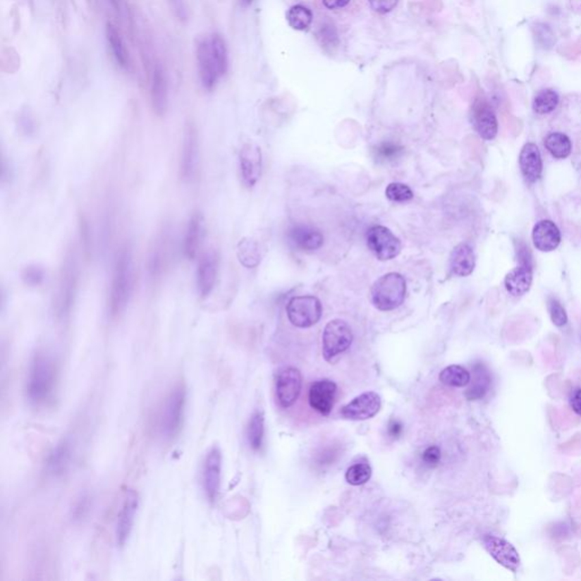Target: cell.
<instances>
[{
    "label": "cell",
    "mask_w": 581,
    "mask_h": 581,
    "mask_svg": "<svg viewBox=\"0 0 581 581\" xmlns=\"http://www.w3.org/2000/svg\"><path fill=\"white\" fill-rule=\"evenodd\" d=\"M72 460V445L68 441L57 444L47 459L46 469L53 476H61L68 469Z\"/></svg>",
    "instance_id": "83f0119b"
},
{
    "label": "cell",
    "mask_w": 581,
    "mask_h": 581,
    "mask_svg": "<svg viewBox=\"0 0 581 581\" xmlns=\"http://www.w3.org/2000/svg\"><path fill=\"white\" fill-rule=\"evenodd\" d=\"M476 267L474 249L468 243H460L451 253L450 268L455 276H469Z\"/></svg>",
    "instance_id": "4316f807"
},
{
    "label": "cell",
    "mask_w": 581,
    "mask_h": 581,
    "mask_svg": "<svg viewBox=\"0 0 581 581\" xmlns=\"http://www.w3.org/2000/svg\"><path fill=\"white\" fill-rule=\"evenodd\" d=\"M372 470L368 463H355L346 470L345 479L352 486H360L369 482Z\"/></svg>",
    "instance_id": "74e56055"
},
{
    "label": "cell",
    "mask_w": 581,
    "mask_h": 581,
    "mask_svg": "<svg viewBox=\"0 0 581 581\" xmlns=\"http://www.w3.org/2000/svg\"><path fill=\"white\" fill-rule=\"evenodd\" d=\"M337 394V385L331 379L314 381L309 390V403L323 416H329Z\"/></svg>",
    "instance_id": "ffe728a7"
},
{
    "label": "cell",
    "mask_w": 581,
    "mask_h": 581,
    "mask_svg": "<svg viewBox=\"0 0 581 581\" xmlns=\"http://www.w3.org/2000/svg\"><path fill=\"white\" fill-rule=\"evenodd\" d=\"M570 407L577 415L581 416V389H577L570 398Z\"/></svg>",
    "instance_id": "bcb514c9"
},
{
    "label": "cell",
    "mask_w": 581,
    "mask_h": 581,
    "mask_svg": "<svg viewBox=\"0 0 581 581\" xmlns=\"http://www.w3.org/2000/svg\"><path fill=\"white\" fill-rule=\"evenodd\" d=\"M139 494L134 489H128L123 497V502L117 515L115 536L118 546H124L131 535L135 515L139 508Z\"/></svg>",
    "instance_id": "7c38bea8"
},
{
    "label": "cell",
    "mask_w": 581,
    "mask_h": 581,
    "mask_svg": "<svg viewBox=\"0 0 581 581\" xmlns=\"http://www.w3.org/2000/svg\"><path fill=\"white\" fill-rule=\"evenodd\" d=\"M286 314L292 325L299 329H309L322 319L323 305L314 295L294 297L286 305Z\"/></svg>",
    "instance_id": "52a82bcc"
},
{
    "label": "cell",
    "mask_w": 581,
    "mask_h": 581,
    "mask_svg": "<svg viewBox=\"0 0 581 581\" xmlns=\"http://www.w3.org/2000/svg\"><path fill=\"white\" fill-rule=\"evenodd\" d=\"M238 258L245 267L255 268L262 260L258 243L252 238H243L238 242Z\"/></svg>",
    "instance_id": "1f68e13d"
},
{
    "label": "cell",
    "mask_w": 581,
    "mask_h": 581,
    "mask_svg": "<svg viewBox=\"0 0 581 581\" xmlns=\"http://www.w3.org/2000/svg\"><path fill=\"white\" fill-rule=\"evenodd\" d=\"M532 242L542 252L554 251L561 243V232L558 226L549 219L538 221L532 230Z\"/></svg>",
    "instance_id": "603a6c76"
},
{
    "label": "cell",
    "mask_w": 581,
    "mask_h": 581,
    "mask_svg": "<svg viewBox=\"0 0 581 581\" xmlns=\"http://www.w3.org/2000/svg\"><path fill=\"white\" fill-rule=\"evenodd\" d=\"M402 432H403V426H402L401 422H398V420H392L389 424V434L394 439L398 437V436L401 435Z\"/></svg>",
    "instance_id": "c3c4849f"
},
{
    "label": "cell",
    "mask_w": 581,
    "mask_h": 581,
    "mask_svg": "<svg viewBox=\"0 0 581 581\" xmlns=\"http://www.w3.org/2000/svg\"><path fill=\"white\" fill-rule=\"evenodd\" d=\"M253 0H240V3H241L242 6H249L252 4Z\"/></svg>",
    "instance_id": "681fc988"
},
{
    "label": "cell",
    "mask_w": 581,
    "mask_h": 581,
    "mask_svg": "<svg viewBox=\"0 0 581 581\" xmlns=\"http://www.w3.org/2000/svg\"><path fill=\"white\" fill-rule=\"evenodd\" d=\"M386 198L393 202H407V201L412 200L413 191L410 189V186L403 183H391L387 186L386 191H385Z\"/></svg>",
    "instance_id": "ab89813d"
},
{
    "label": "cell",
    "mask_w": 581,
    "mask_h": 581,
    "mask_svg": "<svg viewBox=\"0 0 581 581\" xmlns=\"http://www.w3.org/2000/svg\"><path fill=\"white\" fill-rule=\"evenodd\" d=\"M353 342V333L345 320H331L323 333V355L331 362L334 357L350 349Z\"/></svg>",
    "instance_id": "ba28073f"
},
{
    "label": "cell",
    "mask_w": 581,
    "mask_h": 581,
    "mask_svg": "<svg viewBox=\"0 0 581 581\" xmlns=\"http://www.w3.org/2000/svg\"><path fill=\"white\" fill-rule=\"evenodd\" d=\"M262 154L258 145L245 143L240 152V171L241 178L247 188L256 185L262 176Z\"/></svg>",
    "instance_id": "d6986e66"
},
{
    "label": "cell",
    "mask_w": 581,
    "mask_h": 581,
    "mask_svg": "<svg viewBox=\"0 0 581 581\" xmlns=\"http://www.w3.org/2000/svg\"><path fill=\"white\" fill-rule=\"evenodd\" d=\"M471 123L482 139L491 141L499 132V122L489 102L478 97L471 107Z\"/></svg>",
    "instance_id": "4fadbf2b"
},
{
    "label": "cell",
    "mask_w": 581,
    "mask_h": 581,
    "mask_svg": "<svg viewBox=\"0 0 581 581\" xmlns=\"http://www.w3.org/2000/svg\"><path fill=\"white\" fill-rule=\"evenodd\" d=\"M264 434V418L260 411L253 413L250 422L247 424V442L252 450L257 451L262 448Z\"/></svg>",
    "instance_id": "8d00e7d4"
},
{
    "label": "cell",
    "mask_w": 581,
    "mask_h": 581,
    "mask_svg": "<svg viewBox=\"0 0 581 581\" xmlns=\"http://www.w3.org/2000/svg\"><path fill=\"white\" fill-rule=\"evenodd\" d=\"M405 294L407 282L404 277L401 274L389 273L372 285V305L381 311L396 310L404 302Z\"/></svg>",
    "instance_id": "5b68a950"
},
{
    "label": "cell",
    "mask_w": 581,
    "mask_h": 581,
    "mask_svg": "<svg viewBox=\"0 0 581 581\" xmlns=\"http://www.w3.org/2000/svg\"><path fill=\"white\" fill-rule=\"evenodd\" d=\"M314 16L308 7L303 5H295L290 7L286 13V20L292 29L298 31H305L310 27Z\"/></svg>",
    "instance_id": "836d02e7"
},
{
    "label": "cell",
    "mask_w": 581,
    "mask_h": 581,
    "mask_svg": "<svg viewBox=\"0 0 581 581\" xmlns=\"http://www.w3.org/2000/svg\"><path fill=\"white\" fill-rule=\"evenodd\" d=\"M134 283V262L131 247H123L114 267L111 293L108 301V312L111 318H117L128 307Z\"/></svg>",
    "instance_id": "7a4b0ae2"
},
{
    "label": "cell",
    "mask_w": 581,
    "mask_h": 581,
    "mask_svg": "<svg viewBox=\"0 0 581 581\" xmlns=\"http://www.w3.org/2000/svg\"><path fill=\"white\" fill-rule=\"evenodd\" d=\"M324 6L329 9H340L345 7L350 0H323Z\"/></svg>",
    "instance_id": "7dc6e473"
},
{
    "label": "cell",
    "mask_w": 581,
    "mask_h": 581,
    "mask_svg": "<svg viewBox=\"0 0 581 581\" xmlns=\"http://www.w3.org/2000/svg\"><path fill=\"white\" fill-rule=\"evenodd\" d=\"M302 389V376L301 372L294 367H288L279 372L276 379L277 400L281 407L284 409L292 407Z\"/></svg>",
    "instance_id": "5bb4252c"
},
{
    "label": "cell",
    "mask_w": 581,
    "mask_h": 581,
    "mask_svg": "<svg viewBox=\"0 0 581 581\" xmlns=\"http://www.w3.org/2000/svg\"><path fill=\"white\" fill-rule=\"evenodd\" d=\"M169 7L172 9L175 16L181 22H188L189 20V8L185 0H167Z\"/></svg>",
    "instance_id": "b9f144b4"
},
{
    "label": "cell",
    "mask_w": 581,
    "mask_h": 581,
    "mask_svg": "<svg viewBox=\"0 0 581 581\" xmlns=\"http://www.w3.org/2000/svg\"><path fill=\"white\" fill-rule=\"evenodd\" d=\"M532 284V267L528 262H523L519 267L512 269L504 279L506 290L512 297L520 298L528 292Z\"/></svg>",
    "instance_id": "d4e9b609"
},
{
    "label": "cell",
    "mask_w": 581,
    "mask_h": 581,
    "mask_svg": "<svg viewBox=\"0 0 581 581\" xmlns=\"http://www.w3.org/2000/svg\"><path fill=\"white\" fill-rule=\"evenodd\" d=\"M199 145L198 128L195 123L188 122L184 128L183 142L181 152L180 174L182 180L191 182L197 178L199 172Z\"/></svg>",
    "instance_id": "9c48e42d"
},
{
    "label": "cell",
    "mask_w": 581,
    "mask_h": 581,
    "mask_svg": "<svg viewBox=\"0 0 581 581\" xmlns=\"http://www.w3.org/2000/svg\"><path fill=\"white\" fill-rule=\"evenodd\" d=\"M470 386L465 392V398L474 401V400H479L482 396H485L487 391H489V385H491V377H489V372L486 369V367L482 363H478L474 366V377L470 378Z\"/></svg>",
    "instance_id": "4dcf8cb0"
},
{
    "label": "cell",
    "mask_w": 581,
    "mask_h": 581,
    "mask_svg": "<svg viewBox=\"0 0 581 581\" xmlns=\"http://www.w3.org/2000/svg\"><path fill=\"white\" fill-rule=\"evenodd\" d=\"M521 173L523 178L530 183L539 180L543 173V160L541 152L535 143L528 142L523 145L519 157Z\"/></svg>",
    "instance_id": "cb8c5ba5"
},
{
    "label": "cell",
    "mask_w": 581,
    "mask_h": 581,
    "mask_svg": "<svg viewBox=\"0 0 581 581\" xmlns=\"http://www.w3.org/2000/svg\"><path fill=\"white\" fill-rule=\"evenodd\" d=\"M544 145L554 159H567L573 154V141L563 132L547 134Z\"/></svg>",
    "instance_id": "f546056e"
},
{
    "label": "cell",
    "mask_w": 581,
    "mask_h": 581,
    "mask_svg": "<svg viewBox=\"0 0 581 581\" xmlns=\"http://www.w3.org/2000/svg\"><path fill=\"white\" fill-rule=\"evenodd\" d=\"M403 152L404 148L402 145L391 141H384L372 149L374 158L379 164L394 163L396 159L401 157Z\"/></svg>",
    "instance_id": "e575fe53"
},
{
    "label": "cell",
    "mask_w": 581,
    "mask_h": 581,
    "mask_svg": "<svg viewBox=\"0 0 581 581\" xmlns=\"http://www.w3.org/2000/svg\"><path fill=\"white\" fill-rule=\"evenodd\" d=\"M186 403V391L183 385L175 386L166 398L160 415V432L166 439L178 435L183 422Z\"/></svg>",
    "instance_id": "8992f818"
},
{
    "label": "cell",
    "mask_w": 581,
    "mask_h": 581,
    "mask_svg": "<svg viewBox=\"0 0 581 581\" xmlns=\"http://www.w3.org/2000/svg\"><path fill=\"white\" fill-rule=\"evenodd\" d=\"M558 102H560V97L558 92L552 89H545L536 94L535 99L532 102V109L538 115H546L556 109Z\"/></svg>",
    "instance_id": "d590c367"
},
{
    "label": "cell",
    "mask_w": 581,
    "mask_h": 581,
    "mask_svg": "<svg viewBox=\"0 0 581 581\" xmlns=\"http://www.w3.org/2000/svg\"><path fill=\"white\" fill-rule=\"evenodd\" d=\"M57 368L53 357L46 352H38L30 363L27 379V396L31 403L41 405L49 401L56 389Z\"/></svg>",
    "instance_id": "3957f363"
},
{
    "label": "cell",
    "mask_w": 581,
    "mask_h": 581,
    "mask_svg": "<svg viewBox=\"0 0 581 581\" xmlns=\"http://www.w3.org/2000/svg\"><path fill=\"white\" fill-rule=\"evenodd\" d=\"M20 277H22L24 284L27 285L30 288H37V286H40L44 283V279H46V271L39 264H29L22 271Z\"/></svg>",
    "instance_id": "f35d334b"
},
{
    "label": "cell",
    "mask_w": 581,
    "mask_h": 581,
    "mask_svg": "<svg viewBox=\"0 0 581 581\" xmlns=\"http://www.w3.org/2000/svg\"><path fill=\"white\" fill-rule=\"evenodd\" d=\"M367 245L381 262L396 258L401 252V242L387 227L376 225L366 233Z\"/></svg>",
    "instance_id": "30bf717a"
},
{
    "label": "cell",
    "mask_w": 581,
    "mask_h": 581,
    "mask_svg": "<svg viewBox=\"0 0 581 581\" xmlns=\"http://www.w3.org/2000/svg\"><path fill=\"white\" fill-rule=\"evenodd\" d=\"M370 7L378 14H386L392 12L398 5V0H368Z\"/></svg>",
    "instance_id": "ee69618b"
},
{
    "label": "cell",
    "mask_w": 581,
    "mask_h": 581,
    "mask_svg": "<svg viewBox=\"0 0 581 581\" xmlns=\"http://www.w3.org/2000/svg\"><path fill=\"white\" fill-rule=\"evenodd\" d=\"M470 372L463 366L452 365L439 374V381L450 387H465L470 383Z\"/></svg>",
    "instance_id": "d6a6232c"
},
{
    "label": "cell",
    "mask_w": 581,
    "mask_h": 581,
    "mask_svg": "<svg viewBox=\"0 0 581 581\" xmlns=\"http://www.w3.org/2000/svg\"><path fill=\"white\" fill-rule=\"evenodd\" d=\"M221 450L218 448H212L208 451L202 465V486L206 496L210 502H215L219 494L221 480Z\"/></svg>",
    "instance_id": "9a60e30c"
},
{
    "label": "cell",
    "mask_w": 581,
    "mask_h": 581,
    "mask_svg": "<svg viewBox=\"0 0 581 581\" xmlns=\"http://www.w3.org/2000/svg\"><path fill=\"white\" fill-rule=\"evenodd\" d=\"M150 97L154 114L157 116H164L169 108V80L165 68L160 64L156 65L152 73Z\"/></svg>",
    "instance_id": "7402d4cb"
},
{
    "label": "cell",
    "mask_w": 581,
    "mask_h": 581,
    "mask_svg": "<svg viewBox=\"0 0 581 581\" xmlns=\"http://www.w3.org/2000/svg\"><path fill=\"white\" fill-rule=\"evenodd\" d=\"M172 234L169 227H163L154 238L148 258V273L150 279H160L169 268L172 260L173 243Z\"/></svg>",
    "instance_id": "8fae6325"
},
{
    "label": "cell",
    "mask_w": 581,
    "mask_h": 581,
    "mask_svg": "<svg viewBox=\"0 0 581 581\" xmlns=\"http://www.w3.org/2000/svg\"><path fill=\"white\" fill-rule=\"evenodd\" d=\"M219 259L216 251L208 250L201 255L197 271V284L202 299L209 297L217 282Z\"/></svg>",
    "instance_id": "ac0fdd59"
},
{
    "label": "cell",
    "mask_w": 581,
    "mask_h": 581,
    "mask_svg": "<svg viewBox=\"0 0 581 581\" xmlns=\"http://www.w3.org/2000/svg\"><path fill=\"white\" fill-rule=\"evenodd\" d=\"M204 221L201 212H195L190 218L185 238H184V253L189 260H195L198 256L201 242L204 240Z\"/></svg>",
    "instance_id": "484cf974"
},
{
    "label": "cell",
    "mask_w": 581,
    "mask_h": 581,
    "mask_svg": "<svg viewBox=\"0 0 581 581\" xmlns=\"http://www.w3.org/2000/svg\"><path fill=\"white\" fill-rule=\"evenodd\" d=\"M79 285V262L75 245H71L65 252L61 271H59V283L54 299V311L59 319L68 317L75 302L76 293Z\"/></svg>",
    "instance_id": "277c9868"
},
{
    "label": "cell",
    "mask_w": 581,
    "mask_h": 581,
    "mask_svg": "<svg viewBox=\"0 0 581 581\" xmlns=\"http://www.w3.org/2000/svg\"><path fill=\"white\" fill-rule=\"evenodd\" d=\"M195 56L201 85L206 90H214L228 70V51L224 38L218 33L201 38Z\"/></svg>",
    "instance_id": "6da1fadb"
},
{
    "label": "cell",
    "mask_w": 581,
    "mask_h": 581,
    "mask_svg": "<svg viewBox=\"0 0 581 581\" xmlns=\"http://www.w3.org/2000/svg\"><path fill=\"white\" fill-rule=\"evenodd\" d=\"M381 408V398L375 392L362 393L341 410V415L348 420L361 422L375 417Z\"/></svg>",
    "instance_id": "2e32d148"
},
{
    "label": "cell",
    "mask_w": 581,
    "mask_h": 581,
    "mask_svg": "<svg viewBox=\"0 0 581 581\" xmlns=\"http://www.w3.org/2000/svg\"><path fill=\"white\" fill-rule=\"evenodd\" d=\"M106 39L111 48L113 57L116 61L117 64L122 68H128L130 66V57H128V50L126 44L123 41L122 35L113 23L108 22L106 25Z\"/></svg>",
    "instance_id": "f1b7e54d"
},
{
    "label": "cell",
    "mask_w": 581,
    "mask_h": 581,
    "mask_svg": "<svg viewBox=\"0 0 581 581\" xmlns=\"http://www.w3.org/2000/svg\"><path fill=\"white\" fill-rule=\"evenodd\" d=\"M547 309H549V316H551V319H552L555 326L563 327L568 323L565 309L556 298H549V300H547Z\"/></svg>",
    "instance_id": "60d3db41"
},
{
    "label": "cell",
    "mask_w": 581,
    "mask_h": 581,
    "mask_svg": "<svg viewBox=\"0 0 581 581\" xmlns=\"http://www.w3.org/2000/svg\"><path fill=\"white\" fill-rule=\"evenodd\" d=\"M441 458H442V453H441L439 446H436V445L426 448L424 453H422V461L429 468L437 467L439 461H441Z\"/></svg>",
    "instance_id": "7bdbcfd3"
},
{
    "label": "cell",
    "mask_w": 581,
    "mask_h": 581,
    "mask_svg": "<svg viewBox=\"0 0 581 581\" xmlns=\"http://www.w3.org/2000/svg\"><path fill=\"white\" fill-rule=\"evenodd\" d=\"M482 543L486 551L497 563H500L512 573H517L520 565V556L512 544L503 538L491 535H486L482 538Z\"/></svg>",
    "instance_id": "e0dca14e"
},
{
    "label": "cell",
    "mask_w": 581,
    "mask_h": 581,
    "mask_svg": "<svg viewBox=\"0 0 581 581\" xmlns=\"http://www.w3.org/2000/svg\"><path fill=\"white\" fill-rule=\"evenodd\" d=\"M20 133L24 134V135H27V137H30V135H32V134H35V123H33L32 119L30 118V117L27 116V115H25V116L23 117H20Z\"/></svg>",
    "instance_id": "f6af8a7d"
},
{
    "label": "cell",
    "mask_w": 581,
    "mask_h": 581,
    "mask_svg": "<svg viewBox=\"0 0 581 581\" xmlns=\"http://www.w3.org/2000/svg\"><path fill=\"white\" fill-rule=\"evenodd\" d=\"M288 238L290 245L303 252L319 250L324 245L323 233L311 225H294L288 231Z\"/></svg>",
    "instance_id": "44dd1931"
}]
</instances>
